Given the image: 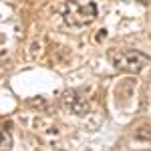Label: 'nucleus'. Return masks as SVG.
Here are the masks:
<instances>
[{
  "label": "nucleus",
  "mask_w": 151,
  "mask_h": 151,
  "mask_svg": "<svg viewBox=\"0 0 151 151\" xmlns=\"http://www.w3.org/2000/svg\"><path fill=\"white\" fill-rule=\"evenodd\" d=\"M107 57L117 70L123 73H141L151 63V57L135 48H109Z\"/></svg>",
  "instance_id": "nucleus-1"
},
{
  "label": "nucleus",
  "mask_w": 151,
  "mask_h": 151,
  "mask_svg": "<svg viewBox=\"0 0 151 151\" xmlns=\"http://www.w3.org/2000/svg\"><path fill=\"white\" fill-rule=\"evenodd\" d=\"M63 18L69 26H87L97 18V4L95 2L81 4L79 0H69L65 4Z\"/></svg>",
  "instance_id": "nucleus-2"
},
{
  "label": "nucleus",
  "mask_w": 151,
  "mask_h": 151,
  "mask_svg": "<svg viewBox=\"0 0 151 151\" xmlns=\"http://www.w3.org/2000/svg\"><path fill=\"white\" fill-rule=\"evenodd\" d=\"M60 103H63V107H65L67 111L75 113V115H85V113H89V109H91L89 99L83 97L79 91H65L63 97H60Z\"/></svg>",
  "instance_id": "nucleus-3"
},
{
  "label": "nucleus",
  "mask_w": 151,
  "mask_h": 151,
  "mask_svg": "<svg viewBox=\"0 0 151 151\" xmlns=\"http://www.w3.org/2000/svg\"><path fill=\"white\" fill-rule=\"evenodd\" d=\"M135 139L137 141H149L151 143V125H145V127H139L135 131Z\"/></svg>",
  "instance_id": "nucleus-4"
}]
</instances>
